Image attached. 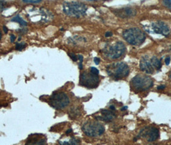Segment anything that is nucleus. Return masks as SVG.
I'll list each match as a JSON object with an SVG mask.
<instances>
[{
	"label": "nucleus",
	"instance_id": "obj_1",
	"mask_svg": "<svg viewBox=\"0 0 171 145\" xmlns=\"http://www.w3.org/2000/svg\"><path fill=\"white\" fill-rule=\"evenodd\" d=\"M63 12L66 15L79 17L84 16L88 7L83 3L79 1H66L63 3Z\"/></svg>",
	"mask_w": 171,
	"mask_h": 145
},
{
	"label": "nucleus",
	"instance_id": "obj_2",
	"mask_svg": "<svg viewBox=\"0 0 171 145\" xmlns=\"http://www.w3.org/2000/svg\"><path fill=\"white\" fill-rule=\"evenodd\" d=\"M122 36L128 43L134 46L141 45L146 39L144 32L138 28L127 29L123 32Z\"/></svg>",
	"mask_w": 171,
	"mask_h": 145
},
{
	"label": "nucleus",
	"instance_id": "obj_3",
	"mask_svg": "<svg viewBox=\"0 0 171 145\" xmlns=\"http://www.w3.org/2000/svg\"><path fill=\"white\" fill-rule=\"evenodd\" d=\"M106 71L110 77L119 79L126 78L129 75V68L125 63L117 62L108 65L106 68Z\"/></svg>",
	"mask_w": 171,
	"mask_h": 145
},
{
	"label": "nucleus",
	"instance_id": "obj_4",
	"mask_svg": "<svg viewBox=\"0 0 171 145\" xmlns=\"http://www.w3.org/2000/svg\"><path fill=\"white\" fill-rule=\"evenodd\" d=\"M125 51V45L122 42L117 41L114 44L105 46L102 50V53L109 59H116L124 55Z\"/></svg>",
	"mask_w": 171,
	"mask_h": 145
},
{
	"label": "nucleus",
	"instance_id": "obj_5",
	"mask_svg": "<svg viewBox=\"0 0 171 145\" xmlns=\"http://www.w3.org/2000/svg\"><path fill=\"white\" fill-rule=\"evenodd\" d=\"M131 86L138 91H145L153 86V80L147 75L138 74L132 79Z\"/></svg>",
	"mask_w": 171,
	"mask_h": 145
},
{
	"label": "nucleus",
	"instance_id": "obj_6",
	"mask_svg": "<svg viewBox=\"0 0 171 145\" xmlns=\"http://www.w3.org/2000/svg\"><path fill=\"white\" fill-rule=\"evenodd\" d=\"M82 130L86 135L89 137H98L105 132V128L97 121H88L83 125Z\"/></svg>",
	"mask_w": 171,
	"mask_h": 145
},
{
	"label": "nucleus",
	"instance_id": "obj_7",
	"mask_svg": "<svg viewBox=\"0 0 171 145\" xmlns=\"http://www.w3.org/2000/svg\"><path fill=\"white\" fill-rule=\"evenodd\" d=\"M70 103V99L65 93L53 94L50 99V104L55 109H63Z\"/></svg>",
	"mask_w": 171,
	"mask_h": 145
},
{
	"label": "nucleus",
	"instance_id": "obj_8",
	"mask_svg": "<svg viewBox=\"0 0 171 145\" xmlns=\"http://www.w3.org/2000/svg\"><path fill=\"white\" fill-rule=\"evenodd\" d=\"M80 84L88 88H95L99 84L98 75L84 72L80 75Z\"/></svg>",
	"mask_w": 171,
	"mask_h": 145
},
{
	"label": "nucleus",
	"instance_id": "obj_9",
	"mask_svg": "<svg viewBox=\"0 0 171 145\" xmlns=\"http://www.w3.org/2000/svg\"><path fill=\"white\" fill-rule=\"evenodd\" d=\"M140 136L149 142H153L159 137V130L156 128L147 126L141 130Z\"/></svg>",
	"mask_w": 171,
	"mask_h": 145
},
{
	"label": "nucleus",
	"instance_id": "obj_10",
	"mask_svg": "<svg viewBox=\"0 0 171 145\" xmlns=\"http://www.w3.org/2000/svg\"><path fill=\"white\" fill-rule=\"evenodd\" d=\"M151 29L155 34L168 36L170 34V28L165 23L162 21H158L151 24Z\"/></svg>",
	"mask_w": 171,
	"mask_h": 145
},
{
	"label": "nucleus",
	"instance_id": "obj_11",
	"mask_svg": "<svg viewBox=\"0 0 171 145\" xmlns=\"http://www.w3.org/2000/svg\"><path fill=\"white\" fill-rule=\"evenodd\" d=\"M113 12L116 16L121 18H130L137 15V10L131 7H125L114 10Z\"/></svg>",
	"mask_w": 171,
	"mask_h": 145
},
{
	"label": "nucleus",
	"instance_id": "obj_12",
	"mask_svg": "<svg viewBox=\"0 0 171 145\" xmlns=\"http://www.w3.org/2000/svg\"><path fill=\"white\" fill-rule=\"evenodd\" d=\"M140 68L142 71L148 74H152L154 72V68L152 66L151 59H149L147 56H143L141 58L140 61Z\"/></svg>",
	"mask_w": 171,
	"mask_h": 145
},
{
	"label": "nucleus",
	"instance_id": "obj_13",
	"mask_svg": "<svg viewBox=\"0 0 171 145\" xmlns=\"http://www.w3.org/2000/svg\"><path fill=\"white\" fill-rule=\"evenodd\" d=\"M46 143V137L42 134H32L29 136L26 144H45Z\"/></svg>",
	"mask_w": 171,
	"mask_h": 145
},
{
	"label": "nucleus",
	"instance_id": "obj_14",
	"mask_svg": "<svg viewBox=\"0 0 171 145\" xmlns=\"http://www.w3.org/2000/svg\"><path fill=\"white\" fill-rule=\"evenodd\" d=\"M102 115L99 116L97 118L100 120H102L105 122H111L115 118V115L113 112L108 110H103L101 112Z\"/></svg>",
	"mask_w": 171,
	"mask_h": 145
},
{
	"label": "nucleus",
	"instance_id": "obj_15",
	"mask_svg": "<svg viewBox=\"0 0 171 145\" xmlns=\"http://www.w3.org/2000/svg\"><path fill=\"white\" fill-rule=\"evenodd\" d=\"M151 61L152 66L154 68V69L157 70H160V69H161L162 62L157 57L153 56L151 59Z\"/></svg>",
	"mask_w": 171,
	"mask_h": 145
},
{
	"label": "nucleus",
	"instance_id": "obj_16",
	"mask_svg": "<svg viewBox=\"0 0 171 145\" xmlns=\"http://www.w3.org/2000/svg\"><path fill=\"white\" fill-rule=\"evenodd\" d=\"M11 21H13V22L18 23L20 25H21V26H23V27H26L27 25V21H24L23 18L21 17L19 15H17L16 16L14 17Z\"/></svg>",
	"mask_w": 171,
	"mask_h": 145
},
{
	"label": "nucleus",
	"instance_id": "obj_17",
	"mask_svg": "<svg viewBox=\"0 0 171 145\" xmlns=\"http://www.w3.org/2000/svg\"><path fill=\"white\" fill-rule=\"evenodd\" d=\"M9 7V5L7 2L4 0H0V12H3V10H6Z\"/></svg>",
	"mask_w": 171,
	"mask_h": 145
},
{
	"label": "nucleus",
	"instance_id": "obj_18",
	"mask_svg": "<svg viewBox=\"0 0 171 145\" xmlns=\"http://www.w3.org/2000/svg\"><path fill=\"white\" fill-rule=\"evenodd\" d=\"M26 46L27 45L24 43H17L16 45V50L21 51V50L26 48Z\"/></svg>",
	"mask_w": 171,
	"mask_h": 145
},
{
	"label": "nucleus",
	"instance_id": "obj_19",
	"mask_svg": "<svg viewBox=\"0 0 171 145\" xmlns=\"http://www.w3.org/2000/svg\"><path fill=\"white\" fill-rule=\"evenodd\" d=\"M79 112L78 111V110H73L72 112H70V116L71 118H75V117H77L78 115H79Z\"/></svg>",
	"mask_w": 171,
	"mask_h": 145
},
{
	"label": "nucleus",
	"instance_id": "obj_20",
	"mask_svg": "<svg viewBox=\"0 0 171 145\" xmlns=\"http://www.w3.org/2000/svg\"><path fill=\"white\" fill-rule=\"evenodd\" d=\"M163 3L167 8L171 9V0H163Z\"/></svg>",
	"mask_w": 171,
	"mask_h": 145
},
{
	"label": "nucleus",
	"instance_id": "obj_21",
	"mask_svg": "<svg viewBox=\"0 0 171 145\" xmlns=\"http://www.w3.org/2000/svg\"><path fill=\"white\" fill-rule=\"evenodd\" d=\"M42 0H23V1L24 3H40Z\"/></svg>",
	"mask_w": 171,
	"mask_h": 145
},
{
	"label": "nucleus",
	"instance_id": "obj_22",
	"mask_svg": "<svg viewBox=\"0 0 171 145\" xmlns=\"http://www.w3.org/2000/svg\"><path fill=\"white\" fill-rule=\"evenodd\" d=\"M90 72H91V73L94 74L95 75H98V74H99L98 70L97 69V68H95V67H91Z\"/></svg>",
	"mask_w": 171,
	"mask_h": 145
},
{
	"label": "nucleus",
	"instance_id": "obj_23",
	"mask_svg": "<svg viewBox=\"0 0 171 145\" xmlns=\"http://www.w3.org/2000/svg\"><path fill=\"white\" fill-rule=\"evenodd\" d=\"M68 55L71 57V59H72L73 61H77L78 57L75 54H73V53H70V54H68Z\"/></svg>",
	"mask_w": 171,
	"mask_h": 145
},
{
	"label": "nucleus",
	"instance_id": "obj_24",
	"mask_svg": "<svg viewBox=\"0 0 171 145\" xmlns=\"http://www.w3.org/2000/svg\"><path fill=\"white\" fill-rule=\"evenodd\" d=\"M100 61H101V59H100L98 57H96L94 58V62L96 65H98L100 63Z\"/></svg>",
	"mask_w": 171,
	"mask_h": 145
},
{
	"label": "nucleus",
	"instance_id": "obj_25",
	"mask_svg": "<svg viewBox=\"0 0 171 145\" xmlns=\"http://www.w3.org/2000/svg\"><path fill=\"white\" fill-rule=\"evenodd\" d=\"M16 36L13 35V34H11V36H10V41H11L12 43H14V41H15V39H16Z\"/></svg>",
	"mask_w": 171,
	"mask_h": 145
},
{
	"label": "nucleus",
	"instance_id": "obj_26",
	"mask_svg": "<svg viewBox=\"0 0 171 145\" xmlns=\"http://www.w3.org/2000/svg\"><path fill=\"white\" fill-rule=\"evenodd\" d=\"M170 57H167L166 59H165V62L166 65H169V63H170Z\"/></svg>",
	"mask_w": 171,
	"mask_h": 145
},
{
	"label": "nucleus",
	"instance_id": "obj_27",
	"mask_svg": "<svg viewBox=\"0 0 171 145\" xmlns=\"http://www.w3.org/2000/svg\"><path fill=\"white\" fill-rule=\"evenodd\" d=\"M112 35H113V33L111 32H107L105 34V36L106 38H108V37H110V36H112Z\"/></svg>",
	"mask_w": 171,
	"mask_h": 145
},
{
	"label": "nucleus",
	"instance_id": "obj_28",
	"mask_svg": "<svg viewBox=\"0 0 171 145\" xmlns=\"http://www.w3.org/2000/svg\"><path fill=\"white\" fill-rule=\"evenodd\" d=\"M165 85H161L158 87V90H163V89H165Z\"/></svg>",
	"mask_w": 171,
	"mask_h": 145
},
{
	"label": "nucleus",
	"instance_id": "obj_29",
	"mask_svg": "<svg viewBox=\"0 0 171 145\" xmlns=\"http://www.w3.org/2000/svg\"><path fill=\"white\" fill-rule=\"evenodd\" d=\"M3 30H4L5 34H7V32H8V28H7L5 26V25L3 26Z\"/></svg>",
	"mask_w": 171,
	"mask_h": 145
},
{
	"label": "nucleus",
	"instance_id": "obj_30",
	"mask_svg": "<svg viewBox=\"0 0 171 145\" xmlns=\"http://www.w3.org/2000/svg\"><path fill=\"white\" fill-rule=\"evenodd\" d=\"M71 132H72V129H69L68 130V131L66 132V134H68V133H71Z\"/></svg>",
	"mask_w": 171,
	"mask_h": 145
},
{
	"label": "nucleus",
	"instance_id": "obj_31",
	"mask_svg": "<svg viewBox=\"0 0 171 145\" xmlns=\"http://www.w3.org/2000/svg\"><path fill=\"white\" fill-rule=\"evenodd\" d=\"M109 108H111V109L112 110H115V107H114V106H113V105H111V106H110Z\"/></svg>",
	"mask_w": 171,
	"mask_h": 145
},
{
	"label": "nucleus",
	"instance_id": "obj_32",
	"mask_svg": "<svg viewBox=\"0 0 171 145\" xmlns=\"http://www.w3.org/2000/svg\"><path fill=\"white\" fill-rule=\"evenodd\" d=\"M127 108V107H123L122 108V110L123 111V110H126Z\"/></svg>",
	"mask_w": 171,
	"mask_h": 145
},
{
	"label": "nucleus",
	"instance_id": "obj_33",
	"mask_svg": "<svg viewBox=\"0 0 171 145\" xmlns=\"http://www.w3.org/2000/svg\"><path fill=\"white\" fill-rule=\"evenodd\" d=\"M1 37H2V34H1V32L0 31V39H1Z\"/></svg>",
	"mask_w": 171,
	"mask_h": 145
},
{
	"label": "nucleus",
	"instance_id": "obj_34",
	"mask_svg": "<svg viewBox=\"0 0 171 145\" xmlns=\"http://www.w3.org/2000/svg\"><path fill=\"white\" fill-rule=\"evenodd\" d=\"M170 79H171V72H170Z\"/></svg>",
	"mask_w": 171,
	"mask_h": 145
},
{
	"label": "nucleus",
	"instance_id": "obj_35",
	"mask_svg": "<svg viewBox=\"0 0 171 145\" xmlns=\"http://www.w3.org/2000/svg\"><path fill=\"white\" fill-rule=\"evenodd\" d=\"M89 1H94V0H89Z\"/></svg>",
	"mask_w": 171,
	"mask_h": 145
}]
</instances>
